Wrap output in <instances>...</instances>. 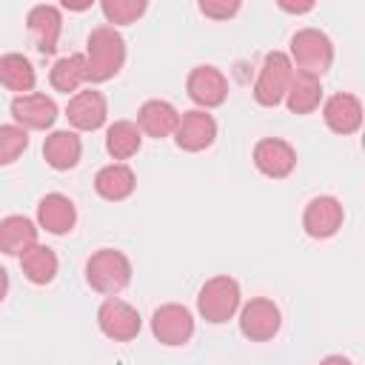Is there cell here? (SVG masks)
<instances>
[{
	"label": "cell",
	"instance_id": "obj_1",
	"mask_svg": "<svg viewBox=\"0 0 365 365\" xmlns=\"http://www.w3.org/2000/svg\"><path fill=\"white\" fill-rule=\"evenodd\" d=\"M83 57H86L88 80L91 83H106L125 63V40H123V34L117 29L97 26L88 34V43H86V54Z\"/></svg>",
	"mask_w": 365,
	"mask_h": 365
},
{
	"label": "cell",
	"instance_id": "obj_2",
	"mask_svg": "<svg viewBox=\"0 0 365 365\" xmlns=\"http://www.w3.org/2000/svg\"><path fill=\"white\" fill-rule=\"evenodd\" d=\"M86 282L106 297L120 294L131 282V262L117 248H100L86 262Z\"/></svg>",
	"mask_w": 365,
	"mask_h": 365
},
{
	"label": "cell",
	"instance_id": "obj_3",
	"mask_svg": "<svg viewBox=\"0 0 365 365\" xmlns=\"http://www.w3.org/2000/svg\"><path fill=\"white\" fill-rule=\"evenodd\" d=\"M288 60H291V66H297V71L311 74V77H322L334 63V43L319 29H299L291 37Z\"/></svg>",
	"mask_w": 365,
	"mask_h": 365
},
{
	"label": "cell",
	"instance_id": "obj_4",
	"mask_svg": "<svg viewBox=\"0 0 365 365\" xmlns=\"http://www.w3.org/2000/svg\"><path fill=\"white\" fill-rule=\"evenodd\" d=\"M240 282L228 274H220V277H211L205 279V285L200 288L197 294V311L205 322L211 325H220V322H228L237 311H240Z\"/></svg>",
	"mask_w": 365,
	"mask_h": 365
},
{
	"label": "cell",
	"instance_id": "obj_5",
	"mask_svg": "<svg viewBox=\"0 0 365 365\" xmlns=\"http://www.w3.org/2000/svg\"><path fill=\"white\" fill-rule=\"evenodd\" d=\"M294 77V66L288 60L285 51H268L259 68V77L254 83V100L265 108H274L285 100V91L291 86Z\"/></svg>",
	"mask_w": 365,
	"mask_h": 365
},
{
	"label": "cell",
	"instance_id": "obj_6",
	"mask_svg": "<svg viewBox=\"0 0 365 365\" xmlns=\"http://www.w3.org/2000/svg\"><path fill=\"white\" fill-rule=\"evenodd\" d=\"M282 325V314L277 308L274 299H265V297H254L251 302H245L240 308V331L245 339L251 342H268L277 336Z\"/></svg>",
	"mask_w": 365,
	"mask_h": 365
},
{
	"label": "cell",
	"instance_id": "obj_7",
	"mask_svg": "<svg viewBox=\"0 0 365 365\" xmlns=\"http://www.w3.org/2000/svg\"><path fill=\"white\" fill-rule=\"evenodd\" d=\"M151 334L163 345H171V348L185 345L194 336V317L185 305L165 302L151 314Z\"/></svg>",
	"mask_w": 365,
	"mask_h": 365
},
{
	"label": "cell",
	"instance_id": "obj_8",
	"mask_svg": "<svg viewBox=\"0 0 365 365\" xmlns=\"http://www.w3.org/2000/svg\"><path fill=\"white\" fill-rule=\"evenodd\" d=\"M97 325H100V331L108 339H114V342H131L140 334L143 319H140L137 308H131L128 302H123L117 297H108L100 305V311H97Z\"/></svg>",
	"mask_w": 365,
	"mask_h": 365
},
{
	"label": "cell",
	"instance_id": "obj_9",
	"mask_svg": "<svg viewBox=\"0 0 365 365\" xmlns=\"http://www.w3.org/2000/svg\"><path fill=\"white\" fill-rule=\"evenodd\" d=\"M217 140V120L202 111V108H191V111H182L180 120H177V128H174V143L182 148V151H205L211 143Z\"/></svg>",
	"mask_w": 365,
	"mask_h": 365
},
{
	"label": "cell",
	"instance_id": "obj_10",
	"mask_svg": "<svg viewBox=\"0 0 365 365\" xmlns=\"http://www.w3.org/2000/svg\"><path fill=\"white\" fill-rule=\"evenodd\" d=\"M11 117H14V125L26 131H46L57 120V103L40 91L17 94L11 100Z\"/></svg>",
	"mask_w": 365,
	"mask_h": 365
},
{
	"label": "cell",
	"instance_id": "obj_11",
	"mask_svg": "<svg viewBox=\"0 0 365 365\" xmlns=\"http://www.w3.org/2000/svg\"><path fill=\"white\" fill-rule=\"evenodd\" d=\"M185 91L188 97L205 111V108H217L225 103L228 97V80L220 68L214 66H197L191 68L188 80H185Z\"/></svg>",
	"mask_w": 365,
	"mask_h": 365
},
{
	"label": "cell",
	"instance_id": "obj_12",
	"mask_svg": "<svg viewBox=\"0 0 365 365\" xmlns=\"http://www.w3.org/2000/svg\"><path fill=\"white\" fill-rule=\"evenodd\" d=\"M342 202L336 197H314L302 211V228L314 240H328L342 228Z\"/></svg>",
	"mask_w": 365,
	"mask_h": 365
},
{
	"label": "cell",
	"instance_id": "obj_13",
	"mask_svg": "<svg viewBox=\"0 0 365 365\" xmlns=\"http://www.w3.org/2000/svg\"><path fill=\"white\" fill-rule=\"evenodd\" d=\"M254 165L259 174L271 180H282L297 168V151L291 143L279 137H265L254 145Z\"/></svg>",
	"mask_w": 365,
	"mask_h": 365
},
{
	"label": "cell",
	"instance_id": "obj_14",
	"mask_svg": "<svg viewBox=\"0 0 365 365\" xmlns=\"http://www.w3.org/2000/svg\"><path fill=\"white\" fill-rule=\"evenodd\" d=\"M26 29L29 37L34 43V48L40 54H54L57 51V40H60V29H63V17L57 6L40 3L26 14Z\"/></svg>",
	"mask_w": 365,
	"mask_h": 365
},
{
	"label": "cell",
	"instance_id": "obj_15",
	"mask_svg": "<svg viewBox=\"0 0 365 365\" xmlns=\"http://www.w3.org/2000/svg\"><path fill=\"white\" fill-rule=\"evenodd\" d=\"M66 117L77 131H97L108 117V103L94 88L77 91L66 106Z\"/></svg>",
	"mask_w": 365,
	"mask_h": 365
},
{
	"label": "cell",
	"instance_id": "obj_16",
	"mask_svg": "<svg viewBox=\"0 0 365 365\" xmlns=\"http://www.w3.org/2000/svg\"><path fill=\"white\" fill-rule=\"evenodd\" d=\"M322 120L334 134H342V137L359 131V125H362V103H359V97H354L348 91L331 94L325 100V106H322Z\"/></svg>",
	"mask_w": 365,
	"mask_h": 365
},
{
	"label": "cell",
	"instance_id": "obj_17",
	"mask_svg": "<svg viewBox=\"0 0 365 365\" xmlns=\"http://www.w3.org/2000/svg\"><path fill=\"white\" fill-rule=\"evenodd\" d=\"M74 222H77V208L66 194L54 191V194H46L40 200V205H37V225L40 228L60 237V234H68L74 228Z\"/></svg>",
	"mask_w": 365,
	"mask_h": 365
},
{
	"label": "cell",
	"instance_id": "obj_18",
	"mask_svg": "<svg viewBox=\"0 0 365 365\" xmlns=\"http://www.w3.org/2000/svg\"><path fill=\"white\" fill-rule=\"evenodd\" d=\"M177 120H180V111L168 100H145L140 106V111H137V128H140V134L154 137V140H163V137L174 134Z\"/></svg>",
	"mask_w": 365,
	"mask_h": 365
},
{
	"label": "cell",
	"instance_id": "obj_19",
	"mask_svg": "<svg viewBox=\"0 0 365 365\" xmlns=\"http://www.w3.org/2000/svg\"><path fill=\"white\" fill-rule=\"evenodd\" d=\"M134 188H137V177L125 163L103 165L97 171V177H94V191L108 202H120V200L131 197Z\"/></svg>",
	"mask_w": 365,
	"mask_h": 365
},
{
	"label": "cell",
	"instance_id": "obj_20",
	"mask_svg": "<svg viewBox=\"0 0 365 365\" xmlns=\"http://www.w3.org/2000/svg\"><path fill=\"white\" fill-rule=\"evenodd\" d=\"M43 157L54 171H68L83 157V143L74 131H51L43 143Z\"/></svg>",
	"mask_w": 365,
	"mask_h": 365
},
{
	"label": "cell",
	"instance_id": "obj_21",
	"mask_svg": "<svg viewBox=\"0 0 365 365\" xmlns=\"http://www.w3.org/2000/svg\"><path fill=\"white\" fill-rule=\"evenodd\" d=\"M37 231L40 228L23 214L3 217L0 220V251L11 254V257H20L23 251H29L37 242Z\"/></svg>",
	"mask_w": 365,
	"mask_h": 365
},
{
	"label": "cell",
	"instance_id": "obj_22",
	"mask_svg": "<svg viewBox=\"0 0 365 365\" xmlns=\"http://www.w3.org/2000/svg\"><path fill=\"white\" fill-rule=\"evenodd\" d=\"M319 100H322V83H319V77L294 71L291 86L285 91V103H288L291 114H311V111L319 108Z\"/></svg>",
	"mask_w": 365,
	"mask_h": 365
},
{
	"label": "cell",
	"instance_id": "obj_23",
	"mask_svg": "<svg viewBox=\"0 0 365 365\" xmlns=\"http://www.w3.org/2000/svg\"><path fill=\"white\" fill-rule=\"evenodd\" d=\"M20 268H23V274H26L29 282H34V285H48V282L57 277L60 262H57V254H54L48 245L34 242L29 251L20 254Z\"/></svg>",
	"mask_w": 365,
	"mask_h": 365
},
{
	"label": "cell",
	"instance_id": "obj_24",
	"mask_svg": "<svg viewBox=\"0 0 365 365\" xmlns=\"http://www.w3.org/2000/svg\"><path fill=\"white\" fill-rule=\"evenodd\" d=\"M37 83V74H34V66L29 63V57L17 54V51H9L0 57V86H6L9 91H17V94H31Z\"/></svg>",
	"mask_w": 365,
	"mask_h": 365
},
{
	"label": "cell",
	"instance_id": "obj_25",
	"mask_svg": "<svg viewBox=\"0 0 365 365\" xmlns=\"http://www.w3.org/2000/svg\"><path fill=\"white\" fill-rule=\"evenodd\" d=\"M143 145V134L137 128V123L131 120H117L108 125L106 131V151L114 157V160H128L140 151Z\"/></svg>",
	"mask_w": 365,
	"mask_h": 365
},
{
	"label": "cell",
	"instance_id": "obj_26",
	"mask_svg": "<svg viewBox=\"0 0 365 365\" xmlns=\"http://www.w3.org/2000/svg\"><path fill=\"white\" fill-rule=\"evenodd\" d=\"M48 80H51V88L54 91H77L86 80H88V68H86V57L83 54H68V57H60L51 71H48Z\"/></svg>",
	"mask_w": 365,
	"mask_h": 365
},
{
	"label": "cell",
	"instance_id": "obj_27",
	"mask_svg": "<svg viewBox=\"0 0 365 365\" xmlns=\"http://www.w3.org/2000/svg\"><path fill=\"white\" fill-rule=\"evenodd\" d=\"M29 148V131L9 123L0 125V165H11Z\"/></svg>",
	"mask_w": 365,
	"mask_h": 365
},
{
	"label": "cell",
	"instance_id": "obj_28",
	"mask_svg": "<svg viewBox=\"0 0 365 365\" xmlns=\"http://www.w3.org/2000/svg\"><path fill=\"white\" fill-rule=\"evenodd\" d=\"M100 9H103L106 20H108L111 29H114V26H128V23H134V20L145 11V0H103Z\"/></svg>",
	"mask_w": 365,
	"mask_h": 365
},
{
	"label": "cell",
	"instance_id": "obj_29",
	"mask_svg": "<svg viewBox=\"0 0 365 365\" xmlns=\"http://www.w3.org/2000/svg\"><path fill=\"white\" fill-rule=\"evenodd\" d=\"M200 11L211 20H228L240 11V0H200Z\"/></svg>",
	"mask_w": 365,
	"mask_h": 365
},
{
	"label": "cell",
	"instance_id": "obj_30",
	"mask_svg": "<svg viewBox=\"0 0 365 365\" xmlns=\"http://www.w3.org/2000/svg\"><path fill=\"white\" fill-rule=\"evenodd\" d=\"M279 9H285V11H297V14H299V11H311V9H314V3H297V6H294V3L279 0Z\"/></svg>",
	"mask_w": 365,
	"mask_h": 365
},
{
	"label": "cell",
	"instance_id": "obj_31",
	"mask_svg": "<svg viewBox=\"0 0 365 365\" xmlns=\"http://www.w3.org/2000/svg\"><path fill=\"white\" fill-rule=\"evenodd\" d=\"M319 365H354L348 356H342V354H331V356H325Z\"/></svg>",
	"mask_w": 365,
	"mask_h": 365
},
{
	"label": "cell",
	"instance_id": "obj_32",
	"mask_svg": "<svg viewBox=\"0 0 365 365\" xmlns=\"http://www.w3.org/2000/svg\"><path fill=\"white\" fill-rule=\"evenodd\" d=\"M6 294H9V271L0 265V302L6 299Z\"/></svg>",
	"mask_w": 365,
	"mask_h": 365
}]
</instances>
